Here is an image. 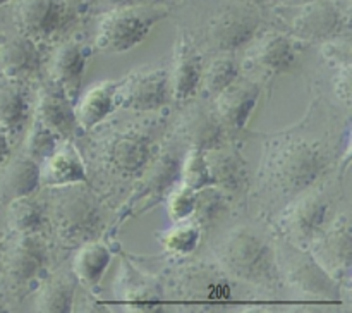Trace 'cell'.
Segmentation results:
<instances>
[{"instance_id":"1","label":"cell","mask_w":352,"mask_h":313,"mask_svg":"<svg viewBox=\"0 0 352 313\" xmlns=\"http://www.w3.org/2000/svg\"><path fill=\"white\" fill-rule=\"evenodd\" d=\"M217 257L229 277L265 288H274L278 282V263L274 246L267 237L250 227L230 230L220 244Z\"/></svg>"},{"instance_id":"2","label":"cell","mask_w":352,"mask_h":313,"mask_svg":"<svg viewBox=\"0 0 352 313\" xmlns=\"http://www.w3.org/2000/svg\"><path fill=\"white\" fill-rule=\"evenodd\" d=\"M52 219L64 246H81L96 239L102 230V205L89 189L79 184L60 186L52 203Z\"/></svg>"},{"instance_id":"3","label":"cell","mask_w":352,"mask_h":313,"mask_svg":"<svg viewBox=\"0 0 352 313\" xmlns=\"http://www.w3.org/2000/svg\"><path fill=\"white\" fill-rule=\"evenodd\" d=\"M164 16V10L153 7H113L100 19L95 45L105 52L131 50L150 34Z\"/></svg>"},{"instance_id":"4","label":"cell","mask_w":352,"mask_h":313,"mask_svg":"<svg viewBox=\"0 0 352 313\" xmlns=\"http://www.w3.org/2000/svg\"><path fill=\"white\" fill-rule=\"evenodd\" d=\"M329 167V157L316 144L298 141L280 151L275 162L277 184L289 195H299L311 188Z\"/></svg>"},{"instance_id":"5","label":"cell","mask_w":352,"mask_h":313,"mask_svg":"<svg viewBox=\"0 0 352 313\" xmlns=\"http://www.w3.org/2000/svg\"><path fill=\"white\" fill-rule=\"evenodd\" d=\"M181 158L177 155L164 153L158 157L150 169H146L143 181L138 184L131 198L124 203L117 217V226L131 217H138L141 213L148 212L155 205L165 199L172 188L179 182L181 177Z\"/></svg>"},{"instance_id":"6","label":"cell","mask_w":352,"mask_h":313,"mask_svg":"<svg viewBox=\"0 0 352 313\" xmlns=\"http://www.w3.org/2000/svg\"><path fill=\"white\" fill-rule=\"evenodd\" d=\"M170 98V81L165 67L131 74L117 86V107L129 110H157Z\"/></svg>"},{"instance_id":"7","label":"cell","mask_w":352,"mask_h":313,"mask_svg":"<svg viewBox=\"0 0 352 313\" xmlns=\"http://www.w3.org/2000/svg\"><path fill=\"white\" fill-rule=\"evenodd\" d=\"M48 248L40 233H21L2 253V268L14 285L34 281L45 268Z\"/></svg>"},{"instance_id":"8","label":"cell","mask_w":352,"mask_h":313,"mask_svg":"<svg viewBox=\"0 0 352 313\" xmlns=\"http://www.w3.org/2000/svg\"><path fill=\"white\" fill-rule=\"evenodd\" d=\"M260 28V16L250 9H229L219 14L208 28L210 48L232 52L250 43Z\"/></svg>"},{"instance_id":"9","label":"cell","mask_w":352,"mask_h":313,"mask_svg":"<svg viewBox=\"0 0 352 313\" xmlns=\"http://www.w3.org/2000/svg\"><path fill=\"white\" fill-rule=\"evenodd\" d=\"M330 205L320 195H309L296 202L282 219V227L296 244H311L325 229Z\"/></svg>"},{"instance_id":"10","label":"cell","mask_w":352,"mask_h":313,"mask_svg":"<svg viewBox=\"0 0 352 313\" xmlns=\"http://www.w3.org/2000/svg\"><path fill=\"white\" fill-rule=\"evenodd\" d=\"M153 153V141L148 134L124 131L110 138L105 144V160L122 175H134L144 171Z\"/></svg>"},{"instance_id":"11","label":"cell","mask_w":352,"mask_h":313,"mask_svg":"<svg viewBox=\"0 0 352 313\" xmlns=\"http://www.w3.org/2000/svg\"><path fill=\"white\" fill-rule=\"evenodd\" d=\"M215 96L217 116L220 117L229 133H237V131L244 129L254 107H256L260 86L253 81H248V79L236 78L226 89H222Z\"/></svg>"},{"instance_id":"12","label":"cell","mask_w":352,"mask_h":313,"mask_svg":"<svg viewBox=\"0 0 352 313\" xmlns=\"http://www.w3.org/2000/svg\"><path fill=\"white\" fill-rule=\"evenodd\" d=\"M34 114H36L34 116L36 119H40L45 126L50 127L55 134L65 138V140L74 136L76 129H78L74 103L69 100L67 93L54 79H48L38 89L36 112Z\"/></svg>"},{"instance_id":"13","label":"cell","mask_w":352,"mask_h":313,"mask_svg":"<svg viewBox=\"0 0 352 313\" xmlns=\"http://www.w3.org/2000/svg\"><path fill=\"white\" fill-rule=\"evenodd\" d=\"M299 7L301 9L292 21V30L301 40H327L342 28V12L332 0H313Z\"/></svg>"},{"instance_id":"14","label":"cell","mask_w":352,"mask_h":313,"mask_svg":"<svg viewBox=\"0 0 352 313\" xmlns=\"http://www.w3.org/2000/svg\"><path fill=\"white\" fill-rule=\"evenodd\" d=\"M88 175L81 155L71 141L57 144L40 167V184L60 188L69 184H86Z\"/></svg>"},{"instance_id":"15","label":"cell","mask_w":352,"mask_h":313,"mask_svg":"<svg viewBox=\"0 0 352 313\" xmlns=\"http://www.w3.org/2000/svg\"><path fill=\"white\" fill-rule=\"evenodd\" d=\"M201 57L198 50L191 40L182 34L175 47L172 72H168L170 95L174 96L175 102H186L195 95L201 81Z\"/></svg>"},{"instance_id":"16","label":"cell","mask_w":352,"mask_h":313,"mask_svg":"<svg viewBox=\"0 0 352 313\" xmlns=\"http://www.w3.org/2000/svg\"><path fill=\"white\" fill-rule=\"evenodd\" d=\"M289 284L296 291L309 296L325 299H336L339 296V285L313 255L298 253L292 258L289 267Z\"/></svg>"},{"instance_id":"17","label":"cell","mask_w":352,"mask_h":313,"mask_svg":"<svg viewBox=\"0 0 352 313\" xmlns=\"http://www.w3.org/2000/svg\"><path fill=\"white\" fill-rule=\"evenodd\" d=\"M86 69V52L76 41H65L55 48L50 61V79L62 86L69 100L76 103Z\"/></svg>"},{"instance_id":"18","label":"cell","mask_w":352,"mask_h":313,"mask_svg":"<svg viewBox=\"0 0 352 313\" xmlns=\"http://www.w3.org/2000/svg\"><path fill=\"white\" fill-rule=\"evenodd\" d=\"M229 279L222 268L196 265L181 277V291L196 301H227L232 296Z\"/></svg>"},{"instance_id":"19","label":"cell","mask_w":352,"mask_h":313,"mask_svg":"<svg viewBox=\"0 0 352 313\" xmlns=\"http://www.w3.org/2000/svg\"><path fill=\"white\" fill-rule=\"evenodd\" d=\"M179 127L191 147L205 151L223 147L227 133H229L217 112L199 105L192 107L186 114Z\"/></svg>"},{"instance_id":"20","label":"cell","mask_w":352,"mask_h":313,"mask_svg":"<svg viewBox=\"0 0 352 313\" xmlns=\"http://www.w3.org/2000/svg\"><path fill=\"white\" fill-rule=\"evenodd\" d=\"M60 0H21L16 10V21L23 34L30 38H47L60 26Z\"/></svg>"},{"instance_id":"21","label":"cell","mask_w":352,"mask_h":313,"mask_svg":"<svg viewBox=\"0 0 352 313\" xmlns=\"http://www.w3.org/2000/svg\"><path fill=\"white\" fill-rule=\"evenodd\" d=\"M40 186V165L30 155L7 158L0 171V202L9 203L21 196L33 195Z\"/></svg>"},{"instance_id":"22","label":"cell","mask_w":352,"mask_h":313,"mask_svg":"<svg viewBox=\"0 0 352 313\" xmlns=\"http://www.w3.org/2000/svg\"><path fill=\"white\" fill-rule=\"evenodd\" d=\"M119 83L103 81L89 88L74 103L76 122L82 131H89L102 122L107 116L116 110V93Z\"/></svg>"},{"instance_id":"23","label":"cell","mask_w":352,"mask_h":313,"mask_svg":"<svg viewBox=\"0 0 352 313\" xmlns=\"http://www.w3.org/2000/svg\"><path fill=\"white\" fill-rule=\"evenodd\" d=\"M206 162L213 184L227 195L241 193L248 186V165L237 151L223 150V147L208 150Z\"/></svg>"},{"instance_id":"24","label":"cell","mask_w":352,"mask_h":313,"mask_svg":"<svg viewBox=\"0 0 352 313\" xmlns=\"http://www.w3.org/2000/svg\"><path fill=\"white\" fill-rule=\"evenodd\" d=\"M40 67V52L33 38L17 34L0 43V72L10 78H26Z\"/></svg>"},{"instance_id":"25","label":"cell","mask_w":352,"mask_h":313,"mask_svg":"<svg viewBox=\"0 0 352 313\" xmlns=\"http://www.w3.org/2000/svg\"><path fill=\"white\" fill-rule=\"evenodd\" d=\"M315 248L318 251L316 258L329 261L330 267L344 274L351 268V253H352V237L351 224L346 215L340 217L336 224L329 229L327 234H320L315 241ZM322 265V263H320Z\"/></svg>"},{"instance_id":"26","label":"cell","mask_w":352,"mask_h":313,"mask_svg":"<svg viewBox=\"0 0 352 313\" xmlns=\"http://www.w3.org/2000/svg\"><path fill=\"white\" fill-rule=\"evenodd\" d=\"M30 117V103L19 79L0 72V126L7 134H17Z\"/></svg>"},{"instance_id":"27","label":"cell","mask_w":352,"mask_h":313,"mask_svg":"<svg viewBox=\"0 0 352 313\" xmlns=\"http://www.w3.org/2000/svg\"><path fill=\"white\" fill-rule=\"evenodd\" d=\"M76 288H78V279L72 274V270L57 272L41 284L34 298V308L38 312L47 313L71 312L74 305Z\"/></svg>"},{"instance_id":"28","label":"cell","mask_w":352,"mask_h":313,"mask_svg":"<svg viewBox=\"0 0 352 313\" xmlns=\"http://www.w3.org/2000/svg\"><path fill=\"white\" fill-rule=\"evenodd\" d=\"M110 260H112V253L107 244L93 239L79 246L78 253L72 258L71 270L86 288H96L109 268Z\"/></svg>"},{"instance_id":"29","label":"cell","mask_w":352,"mask_h":313,"mask_svg":"<svg viewBox=\"0 0 352 313\" xmlns=\"http://www.w3.org/2000/svg\"><path fill=\"white\" fill-rule=\"evenodd\" d=\"M253 61L270 72H284L294 65L296 50L292 41L282 33H267L254 45Z\"/></svg>"},{"instance_id":"30","label":"cell","mask_w":352,"mask_h":313,"mask_svg":"<svg viewBox=\"0 0 352 313\" xmlns=\"http://www.w3.org/2000/svg\"><path fill=\"white\" fill-rule=\"evenodd\" d=\"M229 212V195L217 186H206L196 191V203L189 217L199 229H210Z\"/></svg>"},{"instance_id":"31","label":"cell","mask_w":352,"mask_h":313,"mask_svg":"<svg viewBox=\"0 0 352 313\" xmlns=\"http://www.w3.org/2000/svg\"><path fill=\"white\" fill-rule=\"evenodd\" d=\"M7 205V224L14 233H40L47 219L41 202L28 195L12 199Z\"/></svg>"},{"instance_id":"32","label":"cell","mask_w":352,"mask_h":313,"mask_svg":"<svg viewBox=\"0 0 352 313\" xmlns=\"http://www.w3.org/2000/svg\"><path fill=\"white\" fill-rule=\"evenodd\" d=\"M124 294L126 299L133 305H141L144 310H151V305L160 301L162 294L158 285L151 281L148 275L140 274L134 268L127 267V263H124Z\"/></svg>"},{"instance_id":"33","label":"cell","mask_w":352,"mask_h":313,"mask_svg":"<svg viewBox=\"0 0 352 313\" xmlns=\"http://www.w3.org/2000/svg\"><path fill=\"white\" fill-rule=\"evenodd\" d=\"M179 182L189 186L192 189H201L213 184L212 174H210L208 162H206V151L191 147L188 157L181 162V177Z\"/></svg>"},{"instance_id":"34","label":"cell","mask_w":352,"mask_h":313,"mask_svg":"<svg viewBox=\"0 0 352 313\" xmlns=\"http://www.w3.org/2000/svg\"><path fill=\"white\" fill-rule=\"evenodd\" d=\"M172 229L162 234V244L167 251L175 255H189L198 248L199 237H201V229L191 220H182L175 222Z\"/></svg>"},{"instance_id":"35","label":"cell","mask_w":352,"mask_h":313,"mask_svg":"<svg viewBox=\"0 0 352 313\" xmlns=\"http://www.w3.org/2000/svg\"><path fill=\"white\" fill-rule=\"evenodd\" d=\"M237 76H239V69H237L236 62L232 58L223 57L213 61L205 71H201V81L206 91L212 95H219Z\"/></svg>"},{"instance_id":"36","label":"cell","mask_w":352,"mask_h":313,"mask_svg":"<svg viewBox=\"0 0 352 313\" xmlns=\"http://www.w3.org/2000/svg\"><path fill=\"white\" fill-rule=\"evenodd\" d=\"M58 134H55L50 127L45 126L40 119L34 117L31 129L26 138V151L34 160H45L52 151L57 148Z\"/></svg>"},{"instance_id":"37","label":"cell","mask_w":352,"mask_h":313,"mask_svg":"<svg viewBox=\"0 0 352 313\" xmlns=\"http://www.w3.org/2000/svg\"><path fill=\"white\" fill-rule=\"evenodd\" d=\"M165 199H167V212L170 220L182 222V220H188L192 215L196 203V189L189 188V186L182 184V182H177L168 191Z\"/></svg>"},{"instance_id":"38","label":"cell","mask_w":352,"mask_h":313,"mask_svg":"<svg viewBox=\"0 0 352 313\" xmlns=\"http://www.w3.org/2000/svg\"><path fill=\"white\" fill-rule=\"evenodd\" d=\"M349 71L351 67L349 64H347L346 67L340 69L336 81V91L344 103H349L351 100V72Z\"/></svg>"},{"instance_id":"39","label":"cell","mask_w":352,"mask_h":313,"mask_svg":"<svg viewBox=\"0 0 352 313\" xmlns=\"http://www.w3.org/2000/svg\"><path fill=\"white\" fill-rule=\"evenodd\" d=\"M10 157V147L9 140H7V133L2 126H0V164L7 162V158Z\"/></svg>"},{"instance_id":"40","label":"cell","mask_w":352,"mask_h":313,"mask_svg":"<svg viewBox=\"0 0 352 313\" xmlns=\"http://www.w3.org/2000/svg\"><path fill=\"white\" fill-rule=\"evenodd\" d=\"M103 2H107L109 6H113V7H124V6H131L133 0H103Z\"/></svg>"},{"instance_id":"41","label":"cell","mask_w":352,"mask_h":313,"mask_svg":"<svg viewBox=\"0 0 352 313\" xmlns=\"http://www.w3.org/2000/svg\"><path fill=\"white\" fill-rule=\"evenodd\" d=\"M280 2H284L285 6H302V3H308V2H313V0H280Z\"/></svg>"},{"instance_id":"42","label":"cell","mask_w":352,"mask_h":313,"mask_svg":"<svg viewBox=\"0 0 352 313\" xmlns=\"http://www.w3.org/2000/svg\"><path fill=\"white\" fill-rule=\"evenodd\" d=\"M64 2L69 3L71 7H74V9H81V7L86 3V0H64Z\"/></svg>"},{"instance_id":"43","label":"cell","mask_w":352,"mask_h":313,"mask_svg":"<svg viewBox=\"0 0 352 313\" xmlns=\"http://www.w3.org/2000/svg\"><path fill=\"white\" fill-rule=\"evenodd\" d=\"M2 253H3V248H2V234H0V270H2Z\"/></svg>"},{"instance_id":"44","label":"cell","mask_w":352,"mask_h":313,"mask_svg":"<svg viewBox=\"0 0 352 313\" xmlns=\"http://www.w3.org/2000/svg\"><path fill=\"white\" fill-rule=\"evenodd\" d=\"M7 2H10V0H0V6H3V3H7Z\"/></svg>"},{"instance_id":"45","label":"cell","mask_w":352,"mask_h":313,"mask_svg":"<svg viewBox=\"0 0 352 313\" xmlns=\"http://www.w3.org/2000/svg\"><path fill=\"white\" fill-rule=\"evenodd\" d=\"M239 2H253V0H239Z\"/></svg>"}]
</instances>
